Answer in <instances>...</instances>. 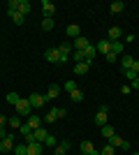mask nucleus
Wrapping results in <instances>:
<instances>
[{"instance_id": "33", "label": "nucleus", "mask_w": 139, "mask_h": 155, "mask_svg": "<svg viewBox=\"0 0 139 155\" xmlns=\"http://www.w3.org/2000/svg\"><path fill=\"white\" fill-rule=\"evenodd\" d=\"M19 100H21V97L16 95V93H7V102L12 104V107H14V104H16V102H19Z\"/></svg>"}, {"instance_id": "35", "label": "nucleus", "mask_w": 139, "mask_h": 155, "mask_svg": "<svg viewBox=\"0 0 139 155\" xmlns=\"http://www.w3.org/2000/svg\"><path fill=\"white\" fill-rule=\"evenodd\" d=\"M74 60H77V63H84V60H86V56H84V51H77V49H74Z\"/></svg>"}, {"instance_id": "31", "label": "nucleus", "mask_w": 139, "mask_h": 155, "mask_svg": "<svg viewBox=\"0 0 139 155\" xmlns=\"http://www.w3.org/2000/svg\"><path fill=\"white\" fill-rule=\"evenodd\" d=\"M42 30H53V19H42Z\"/></svg>"}, {"instance_id": "29", "label": "nucleus", "mask_w": 139, "mask_h": 155, "mask_svg": "<svg viewBox=\"0 0 139 155\" xmlns=\"http://www.w3.org/2000/svg\"><path fill=\"white\" fill-rule=\"evenodd\" d=\"M91 150H95V148H93V143H91V141H81V153H84V155H88Z\"/></svg>"}, {"instance_id": "17", "label": "nucleus", "mask_w": 139, "mask_h": 155, "mask_svg": "<svg viewBox=\"0 0 139 155\" xmlns=\"http://www.w3.org/2000/svg\"><path fill=\"white\" fill-rule=\"evenodd\" d=\"M19 12L23 14V16H28V14L33 12V5H30L28 0H19Z\"/></svg>"}, {"instance_id": "2", "label": "nucleus", "mask_w": 139, "mask_h": 155, "mask_svg": "<svg viewBox=\"0 0 139 155\" xmlns=\"http://www.w3.org/2000/svg\"><path fill=\"white\" fill-rule=\"evenodd\" d=\"M14 132L12 134H7L5 139H0V153H9V150H14Z\"/></svg>"}, {"instance_id": "25", "label": "nucleus", "mask_w": 139, "mask_h": 155, "mask_svg": "<svg viewBox=\"0 0 139 155\" xmlns=\"http://www.w3.org/2000/svg\"><path fill=\"white\" fill-rule=\"evenodd\" d=\"M95 123L102 127V125H107V111H98L95 114Z\"/></svg>"}, {"instance_id": "18", "label": "nucleus", "mask_w": 139, "mask_h": 155, "mask_svg": "<svg viewBox=\"0 0 139 155\" xmlns=\"http://www.w3.org/2000/svg\"><path fill=\"white\" fill-rule=\"evenodd\" d=\"M42 120H44V118H40V116H33V114H30V116H28V125H30V130H37V127H42Z\"/></svg>"}, {"instance_id": "8", "label": "nucleus", "mask_w": 139, "mask_h": 155, "mask_svg": "<svg viewBox=\"0 0 139 155\" xmlns=\"http://www.w3.org/2000/svg\"><path fill=\"white\" fill-rule=\"evenodd\" d=\"M53 12H56V7H53V2H49V0H44L42 2V14H44V19H51Z\"/></svg>"}, {"instance_id": "39", "label": "nucleus", "mask_w": 139, "mask_h": 155, "mask_svg": "<svg viewBox=\"0 0 139 155\" xmlns=\"http://www.w3.org/2000/svg\"><path fill=\"white\" fill-rule=\"evenodd\" d=\"M104 58H107V60H109V63H114V60L118 58V56H116V53H114V51H109V53H107V56H104Z\"/></svg>"}, {"instance_id": "30", "label": "nucleus", "mask_w": 139, "mask_h": 155, "mask_svg": "<svg viewBox=\"0 0 139 155\" xmlns=\"http://www.w3.org/2000/svg\"><path fill=\"white\" fill-rule=\"evenodd\" d=\"M111 51L116 53V56H118V53L123 51V42H121V39H118V42H111Z\"/></svg>"}, {"instance_id": "11", "label": "nucleus", "mask_w": 139, "mask_h": 155, "mask_svg": "<svg viewBox=\"0 0 139 155\" xmlns=\"http://www.w3.org/2000/svg\"><path fill=\"white\" fill-rule=\"evenodd\" d=\"M7 14H9V19L14 21V23H19V26H23V21H26V16L21 12H16V9H7Z\"/></svg>"}, {"instance_id": "43", "label": "nucleus", "mask_w": 139, "mask_h": 155, "mask_svg": "<svg viewBox=\"0 0 139 155\" xmlns=\"http://www.w3.org/2000/svg\"><path fill=\"white\" fill-rule=\"evenodd\" d=\"M88 155H100V150H91V153H88Z\"/></svg>"}, {"instance_id": "23", "label": "nucleus", "mask_w": 139, "mask_h": 155, "mask_svg": "<svg viewBox=\"0 0 139 155\" xmlns=\"http://www.w3.org/2000/svg\"><path fill=\"white\" fill-rule=\"evenodd\" d=\"M132 63H134L132 56H123V60H121V65H123V72H125V70H132Z\"/></svg>"}, {"instance_id": "40", "label": "nucleus", "mask_w": 139, "mask_h": 155, "mask_svg": "<svg viewBox=\"0 0 139 155\" xmlns=\"http://www.w3.org/2000/svg\"><path fill=\"white\" fill-rule=\"evenodd\" d=\"M5 123H7V116H2V114H0V127H5Z\"/></svg>"}, {"instance_id": "32", "label": "nucleus", "mask_w": 139, "mask_h": 155, "mask_svg": "<svg viewBox=\"0 0 139 155\" xmlns=\"http://www.w3.org/2000/svg\"><path fill=\"white\" fill-rule=\"evenodd\" d=\"M114 153H116V148H114V146H111V143H107V146H104V148H102V150H100V155H114Z\"/></svg>"}, {"instance_id": "15", "label": "nucleus", "mask_w": 139, "mask_h": 155, "mask_svg": "<svg viewBox=\"0 0 139 155\" xmlns=\"http://www.w3.org/2000/svg\"><path fill=\"white\" fill-rule=\"evenodd\" d=\"M88 44H91V42H88V39L86 37H84V35H81V37H77V39H74V49H77V51H84V49H86V46Z\"/></svg>"}, {"instance_id": "41", "label": "nucleus", "mask_w": 139, "mask_h": 155, "mask_svg": "<svg viewBox=\"0 0 139 155\" xmlns=\"http://www.w3.org/2000/svg\"><path fill=\"white\" fill-rule=\"evenodd\" d=\"M132 70H134V72L139 74V60H134V63H132Z\"/></svg>"}, {"instance_id": "13", "label": "nucleus", "mask_w": 139, "mask_h": 155, "mask_svg": "<svg viewBox=\"0 0 139 155\" xmlns=\"http://www.w3.org/2000/svg\"><path fill=\"white\" fill-rule=\"evenodd\" d=\"M88 67H91V63H86V60H84V63H77L74 65V74H77V77H84L88 72Z\"/></svg>"}, {"instance_id": "10", "label": "nucleus", "mask_w": 139, "mask_h": 155, "mask_svg": "<svg viewBox=\"0 0 139 155\" xmlns=\"http://www.w3.org/2000/svg\"><path fill=\"white\" fill-rule=\"evenodd\" d=\"M46 137H49V132H46L44 127H37V130H33V139H35V141L44 143V141H46Z\"/></svg>"}, {"instance_id": "22", "label": "nucleus", "mask_w": 139, "mask_h": 155, "mask_svg": "<svg viewBox=\"0 0 139 155\" xmlns=\"http://www.w3.org/2000/svg\"><path fill=\"white\" fill-rule=\"evenodd\" d=\"M67 37H81V28L79 26H67Z\"/></svg>"}, {"instance_id": "4", "label": "nucleus", "mask_w": 139, "mask_h": 155, "mask_svg": "<svg viewBox=\"0 0 139 155\" xmlns=\"http://www.w3.org/2000/svg\"><path fill=\"white\" fill-rule=\"evenodd\" d=\"M56 49H58V53H60V63H67V58H70V49H72V44H70V42H63V44H58Z\"/></svg>"}, {"instance_id": "7", "label": "nucleus", "mask_w": 139, "mask_h": 155, "mask_svg": "<svg viewBox=\"0 0 139 155\" xmlns=\"http://www.w3.org/2000/svg\"><path fill=\"white\" fill-rule=\"evenodd\" d=\"M42 150H44V143L33 141V143H28V153L26 155H42Z\"/></svg>"}, {"instance_id": "34", "label": "nucleus", "mask_w": 139, "mask_h": 155, "mask_svg": "<svg viewBox=\"0 0 139 155\" xmlns=\"http://www.w3.org/2000/svg\"><path fill=\"white\" fill-rule=\"evenodd\" d=\"M44 146H49V148L53 146V148H56V146H58V141H56V137H51V134H49V137H46V141H44Z\"/></svg>"}, {"instance_id": "20", "label": "nucleus", "mask_w": 139, "mask_h": 155, "mask_svg": "<svg viewBox=\"0 0 139 155\" xmlns=\"http://www.w3.org/2000/svg\"><path fill=\"white\" fill-rule=\"evenodd\" d=\"M58 93H60V88H58V86H53V84H51L44 97H46V100H56V97H58Z\"/></svg>"}, {"instance_id": "16", "label": "nucleus", "mask_w": 139, "mask_h": 155, "mask_svg": "<svg viewBox=\"0 0 139 155\" xmlns=\"http://www.w3.org/2000/svg\"><path fill=\"white\" fill-rule=\"evenodd\" d=\"M100 132H102V137H104L107 141H109V139H111V137L116 134V130H114L109 123H107V125H102V127H100Z\"/></svg>"}, {"instance_id": "21", "label": "nucleus", "mask_w": 139, "mask_h": 155, "mask_svg": "<svg viewBox=\"0 0 139 155\" xmlns=\"http://www.w3.org/2000/svg\"><path fill=\"white\" fill-rule=\"evenodd\" d=\"M123 7H125V5H123V0H114L109 9H111V14H121V12H123Z\"/></svg>"}, {"instance_id": "38", "label": "nucleus", "mask_w": 139, "mask_h": 155, "mask_svg": "<svg viewBox=\"0 0 139 155\" xmlns=\"http://www.w3.org/2000/svg\"><path fill=\"white\" fill-rule=\"evenodd\" d=\"M21 134H23V137H28V134H30V132H33V130H30V125H28V123H23V125H21Z\"/></svg>"}, {"instance_id": "42", "label": "nucleus", "mask_w": 139, "mask_h": 155, "mask_svg": "<svg viewBox=\"0 0 139 155\" xmlns=\"http://www.w3.org/2000/svg\"><path fill=\"white\" fill-rule=\"evenodd\" d=\"M7 137V132H5V127H0V139H5Z\"/></svg>"}, {"instance_id": "6", "label": "nucleus", "mask_w": 139, "mask_h": 155, "mask_svg": "<svg viewBox=\"0 0 139 155\" xmlns=\"http://www.w3.org/2000/svg\"><path fill=\"white\" fill-rule=\"evenodd\" d=\"M28 102H30V107H44L46 97H44V95H40V93H33V95L28 97Z\"/></svg>"}, {"instance_id": "26", "label": "nucleus", "mask_w": 139, "mask_h": 155, "mask_svg": "<svg viewBox=\"0 0 139 155\" xmlns=\"http://www.w3.org/2000/svg\"><path fill=\"white\" fill-rule=\"evenodd\" d=\"M7 125H9V127H12V130H19V127H21V125H23V123H21V118L12 116V118H7Z\"/></svg>"}, {"instance_id": "45", "label": "nucleus", "mask_w": 139, "mask_h": 155, "mask_svg": "<svg viewBox=\"0 0 139 155\" xmlns=\"http://www.w3.org/2000/svg\"><path fill=\"white\" fill-rule=\"evenodd\" d=\"M132 155H139V153H132Z\"/></svg>"}, {"instance_id": "27", "label": "nucleus", "mask_w": 139, "mask_h": 155, "mask_svg": "<svg viewBox=\"0 0 139 155\" xmlns=\"http://www.w3.org/2000/svg\"><path fill=\"white\" fill-rule=\"evenodd\" d=\"M70 100H72V102H81V100H84V93H81L79 88H77V91H72V93H70Z\"/></svg>"}, {"instance_id": "9", "label": "nucleus", "mask_w": 139, "mask_h": 155, "mask_svg": "<svg viewBox=\"0 0 139 155\" xmlns=\"http://www.w3.org/2000/svg\"><path fill=\"white\" fill-rule=\"evenodd\" d=\"M44 58L49 60V63H60V53H58V49H46V51H44Z\"/></svg>"}, {"instance_id": "12", "label": "nucleus", "mask_w": 139, "mask_h": 155, "mask_svg": "<svg viewBox=\"0 0 139 155\" xmlns=\"http://www.w3.org/2000/svg\"><path fill=\"white\" fill-rule=\"evenodd\" d=\"M67 150H70V141H67V139H63V141L53 148V155H65Z\"/></svg>"}, {"instance_id": "5", "label": "nucleus", "mask_w": 139, "mask_h": 155, "mask_svg": "<svg viewBox=\"0 0 139 155\" xmlns=\"http://www.w3.org/2000/svg\"><path fill=\"white\" fill-rule=\"evenodd\" d=\"M95 49H98V53H102V56H107V53L111 51V42H109V39H100L98 44H95Z\"/></svg>"}, {"instance_id": "19", "label": "nucleus", "mask_w": 139, "mask_h": 155, "mask_svg": "<svg viewBox=\"0 0 139 155\" xmlns=\"http://www.w3.org/2000/svg\"><path fill=\"white\" fill-rule=\"evenodd\" d=\"M44 120H46V123H53V120H58V107H51V109L46 111Z\"/></svg>"}, {"instance_id": "36", "label": "nucleus", "mask_w": 139, "mask_h": 155, "mask_svg": "<svg viewBox=\"0 0 139 155\" xmlns=\"http://www.w3.org/2000/svg\"><path fill=\"white\" fill-rule=\"evenodd\" d=\"M67 93H72V91H77V81H65V86H63Z\"/></svg>"}, {"instance_id": "37", "label": "nucleus", "mask_w": 139, "mask_h": 155, "mask_svg": "<svg viewBox=\"0 0 139 155\" xmlns=\"http://www.w3.org/2000/svg\"><path fill=\"white\" fill-rule=\"evenodd\" d=\"M123 74H125V79H130V81H137V72L134 70H125Z\"/></svg>"}, {"instance_id": "1", "label": "nucleus", "mask_w": 139, "mask_h": 155, "mask_svg": "<svg viewBox=\"0 0 139 155\" xmlns=\"http://www.w3.org/2000/svg\"><path fill=\"white\" fill-rule=\"evenodd\" d=\"M14 109H16V114H19L21 118H28L30 114H33V107H30L28 100H19V102L14 104Z\"/></svg>"}, {"instance_id": "24", "label": "nucleus", "mask_w": 139, "mask_h": 155, "mask_svg": "<svg viewBox=\"0 0 139 155\" xmlns=\"http://www.w3.org/2000/svg\"><path fill=\"white\" fill-rule=\"evenodd\" d=\"M121 39V28H109V42H118Z\"/></svg>"}, {"instance_id": "28", "label": "nucleus", "mask_w": 139, "mask_h": 155, "mask_svg": "<svg viewBox=\"0 0 139 155\" xmlns=\"http://www.w3.org/2000/svg\"><path fill=\"white\" fill-rule=\"evenodd\" d=\"M14 153H16V155H26L28 146H26V143H16V146H14Z\"/></svg>"}, {"instance_id": "3", "label": "nucleus", "mask_w": 139, "mask_h": 155, "mask_svg": "<svg viewBox=\"0 0 139 155\" xmlns=\"http://www.w3.org/2000/svg\"><path fill=\"white\" fill-rule=\"evenodd\" d=\"M107 143H111L114 148H123V150H127V148H130V141H125V139H123V137H118V134H114V137H111V139H109Z\"/></svg>"}, {"instance_id": "44", "label": "nucleus", "mask_w": 139, "mask_h": 155, "mask_svg": "<svg viewBox=\"0 0 139 155\" xmlns=\"http://www.w3.org/2000/svg\"><path fill=\"white\" fill-rule=\"evenodd\" d=\"M137 81H139V74H137Z\"/></svg>"}, {"instance_id": "14", "label": "nucleus", "mask_w": 139, "mask_h": 155, "mask_svg": "<svg viewBox=\"0 0 139 155\" xmlns=\"http://www.w3.org/2000/svg\"><path fill=\"white\" fill-rule=\"evenodd\" d=\"M95 53H98L95 44H88L86 49H84V56H86V63H93V58H95Z\"/></svg>"}, {"instance_id": "46", "label": "nucleus", "mask_w": 139, "mask_h": 155, "mask_svg": "<svg viewBox=\"0 0 139 155\" xmlns=\"http://www.w3.org/2000/svg\"><path fill=\"white\" fill-rule=\"evenodd\" d=\"M137 37H139V35H137Z\"/></svg>"}]
</instances>
